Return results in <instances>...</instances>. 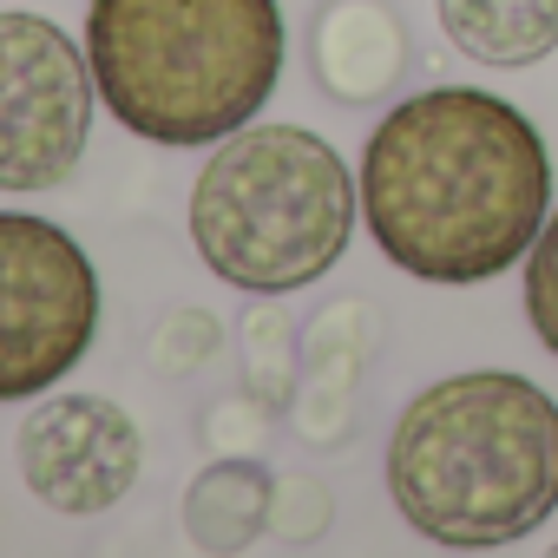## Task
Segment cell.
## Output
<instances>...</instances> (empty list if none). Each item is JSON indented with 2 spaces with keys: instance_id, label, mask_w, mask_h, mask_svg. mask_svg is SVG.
Instances as JSON below:
<instances>
[{
  "instance_id": "obj_11",
  "label": "cell",
  "mask_w": 558,
  "mask_h": 558,
  "mask_svg": "<svg viewBox=\"0 0 558 558\" xmlns=\"http://www.w3.org/2000/svg\"><path fill=\"white\" fill-rule=\"evenodd\" d=\"M525 316H532V336L558 355V210L538 230L532 263H525Z\"/></svg>"
},
{
  "instance_id": "obj_4",
  "label": "cell",
  "mask_w": 558,
  "mask_h": 558,
  "mask_svg": "<svg viewBox=\"0 0 558 558\" xmlns=\"http://www.w3.org/2000/svg\"><path fill=\"white\" fill-rule=\"evenodd\" d=\"M362 184L303 125H243L217 138L191 184V243L230 290L283 296L329 276L349 250Z\"/></svg>"
},
{
  "instance_id": "obj_6",
  "label": "cell",
  "mask_w": 558,
  "mask_h": 558,
  "mask_svg": "<svg viewBox=\"0 0 558 558\" xmlns=\"http://www.w3.org/2000/svg\"><path fill=\"white\" fill-rule=\"evenodd\" d=\"M93 60L40 14H0V191H53L93 138Z\"/></svg>"
},
{
  "instance_id": "obj_1",
  "label": "cell",
  "mask_w": 558,
  "mask_h": 558,
  "mask_svg": "<svg viewBox=\"0 0 558 558\" xmlns=\"http://www.w3.org/2000/svg\"><path fill=\"white\" fill-rule=\"evenodd\" d=\"M551 210L538 125L480 86L401 99L362 151V217L421 283H486L532 256Z\"/></svg>"
},
{
  "instance_id": "obj_7",
  "label": "cell",
  "mask_w": 558,
  "mask_h": 558,
  "mask_svg": "<svg viewBox=\"0 0 558 558\" xmlns=\"http://www.w3.org/2000/svg\"><path fill=\"white\" fill-rule=\"evenodd\" d=\"M145 466L138 421L106 395H53L21 421V480L53 512L93 519L132 493Z\"/></svg>"
},
{
  "instance_id": "obj_5",
  "label": "cell",
  "mask_w": 558,
  "mask_h": 558,
  "mask_svg": "<svg viewBox=\"0 0 558 558\" xmlns=\"http://www.w3.org/2000/svg\"><path fill=\"white\" fill-rule=\"evenodd\" d=\"M99 336V269L47 217L0 210V401L66 381Z\"/></svg>"
},
{
  "instance_id": "obj_9",
  "label": "cell",
  "mask_w": 558,
  "mask_h": 558,
  "mask_svg": "<svg viewBox=\"0 0 558 558\" xmlns=\"http://www.w3.org/2000/svg\"><path fill=\"white\" fill-rule=\"evenodd\" d=\"M440 27L453 53L512 73L558 53V0H440Z\"/></svg>"
},
{
  "instance_id": "obj_10",
  "label": "cell",
  "mask_w": 558,
  "mask_h": 558,
  "mask_svg": "<svg viewBox=\"0 0 558 558\" xmlns=\"http://www.w3.org/2000/svg\"><path fill=\"white\" fill-rule=\"evenodd\" d=\"M269 473L250 466V460H223L210 473H197L191 499H184V532L204 545V551H243L263 525H269Z\"/></svg>"
},
{
  "instance_id": "obj_3",
  "label": "cell",
  "mask_w": 558,
  "mask_h": 558,
  "mask_svg": "<svg viewBox=\"0 0 558 558\" xmlns=\"http://www.w3.org/2000/svg\"><path fill=\"white\" fill-rule=\"evenodd\" d=\"M86 60L125 132L217 145L283 80V14L276 0H93Z\"/></svg>"
},
{
  "instance_id": "obj_2",
  "label": "cell",
  "mask_w": 558,
  "mask_h": 558,
  "mask_svg": "<svg viewBox=\"0 0 558 558\" xmlns=\"http://www.w3.org/2000/svg\"><path fill=\"white\" fill-rule=\"evenodd\" d=\"M401 519L447 551H493L558 512V401L506 368L421 388L388 440Z\"/></svg>"
},
{
  "instance_id": "obj_8",
  "label": "cell",
  "mask_w": 558,
  "mask_h": 558,
  "mask_svg": "<svg viewBox=\"0 0 558 558\" xmlns=\"http://www.w3.org/2000/svg\"><path fill=\"white\" fill-rule=\"evenodd\" d=\"M310 66L342 106H368V99L395 93V80L408 66V27L388 0H329L316 14Z\"/></svg>"
}]
</instances>
